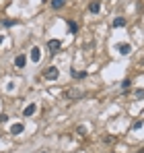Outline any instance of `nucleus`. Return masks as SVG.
<instances>
[{"instance_id":"15","label":"nucleus","mask_w":144,"mask_h":153,"mask_svg":"<svg viewBox=\"0 0 144 153\" xmlns=\"http://www.w3.org/2000/svg\"><path fill=\"white\" fill-rule=\"evenodd\" d=\"M136 97H144V89H136Z\"/></svg>"},{"instance_id":"9","label":"nucleus","mask_w":144,"mask_h":153,"mask_svg":"<svg viewBox=\"0 0 144 153\" xmlns=\"http://www.w3.org/2000/svg\"><path fill=\"white\" fill-rule=\"evenodd\" d=\"M126 25V19L124 17H115L113 19V27H124Z\"/></svg>"},{"instance_id":"6","label":"nucleus","mask_w":144,"mask_h":153,"mask_svg":"<svg viewBox=\"0 0 144 153\" xmlns=\"http://www.w3.org/2000/svg\"><path fill=\"white\" fill-rule=\"evenodd\" d=\"M23 130H25V126H23V122H17V124H12V126H10V133H12V135H21Z\"/></svg>"},{"instance_id":"2","label":"nucleus","mask_w":144,"mask_h":153,"mask_svg":"<svg viewBox=\"0 0 144 153\" xmlns=\"http://www.w3.org/2000/svg\"><path fill=\"white\" fill-rule=\"evenodd\" d=\"M117 52L122 56H128L132 52V46H130V43H117Z\"/></svg>"},{"instance_id":"12","label":"nucleus","mask_w":144,"mask_h":153,"mask_svg":"<svg viewBox=\"0 0 144 153\" xmlns=\"http://www.w3.org/2000/svg\"><path fill=\"white\" fill-rule=\"evenodd\" d=\"M68 31H70V33H76V31H78V25L74 23V21H68Z\"/></svg>"},{"instance_id":"14","label":"nucleus","mask_w":144,"mask_h":153,"mask_svg":"<svg viewBox=\"0 0 144 153\" xmlns=\"http://www.w3.org/2000/svg\"><path fill=\"white\" fill-rule=\"evenodd\" d=\"M130 85H132V81H130V79H124V81H122V89L128 91V89H130Z\"/></svg>"},{"instance_id":"5","label":"nucleus","mask_w":144,"mask_h":153,"mask_svg":"<svg viewBox=\"0 0 144 153\" xmlns=\"http://www.w3.org/2000/svg\"><path fill=\"white\" fill-rule=\"evenodd\" d=\"M35 112H37V103H29L25 108V112H23V116H33Z\"/></svg>"},{"instance_id":"4","label":"nucleus","mask_w":144,"mask_h":153,"mask_svg":"<svg viewBox=\"0 0 144 153\" xmlns=\"http://www.w3.org/2000/svg\"><path fill=\"white\" fill-rule=\"evenodd\" d=\"M47 48H50L52 52H58L62 48V41L60 39H50V41H47Z\"/></svg>"},{"instance_id":"16","label":"nucleus","mask_w":144,"mask_h":153,"mask_svg":"<svg viewBox=\"0 0 144 153\" xmlns=\"http://www.w3.org/2000/svg\"><path fill=\"white\" fill-rule=\"evenodd\" d=\"M2 39H4V37H0V43H2Z\"/></svg>"},{"instance_id":"17","label":"nucleus","mask_w":144,"mask_h":153,"mask_svg":"<svg viewBox=\"0 0 144 153\" xmlns=\"http://www.w3.org/2000/svg\"><path fill=\"white\" fill-rule=\"evenodd\" d=\"M43 153H45V151H43Z\"/></svg>"},{"instance_id":"1","label":"nucleus","mask_w":144,"mask_h":153,"mask_svg":"<svg viewBox=\"0 0 144 153\" xmlns=\"http://www.w3.org/2000/svg\"><path fill=\"white\" fill-rule=\"evenodd\" d=\"M58 75H60V71H58L56 66H50V68L43 73V77H45V79H58Z\"/></svg>"},{"instance_id":"10","label":"nucleus","mask_w":144,"mask_h":153,"mask_svg":"<svg viewBox=\"0 0 144 153\" xmlns=\"http://www.w3.org/2000/svg\"><path fill=\"white\" fill-rule=\"evenodd\" d=\"M70 75L74 77V79H84V77H87L84 71H72V68H70Z\"/></svg>"},{"instance_id":"7","label":"nucleus","mask_w":144,"mask_h":153,"mask_svg":"<svg viewBox=\"0 0 144 153\" xmlns=\"http://www.w3.org/2000/svg\"><path fill=\"white\" fill-rule=\"evenodd\" d=\"M89 10H91L93 15H97V13L101 10V2H99V0H95V2H91V6H89Z\"/></svg>"},{"instance_id":"8","label":"nucleus","mask_w":144,"mask_h":153,"mask_svg":"<svg viewBox=\"0 0 144 153\" xmlns=\"http://www.w3.org/2000/svg\"><path fill=\"white\" fill-rule=\"evenodd\" d=\"M39 58H41L39 48H37V46H35V48H31V60H33V62H39Z\"/></svg>"},{"instance_id":"11","label":"nucleus","mask_w":144,"mask_h":153,"mask_svg":"<svg viewBox=\"0 0 144 153\" xmlns=\"http://www.w3.org/2000/svg\"><path fill=\"white\" fill-rule=\"evenodd\" d=\"M2 25H4V27H12V25H19V21H17V19H4Z\"/></svg>"},{"instance_id":"13","label":"nucleus","mask_w":144,"mask_h":153,"mask_svg":"<svg viewBox=\"0 0 144 153\" xmlns=\"http://www.w3.org/2000/svg\"><path fill=\"white\" fill-rule=\"evenodd\" d=\"M66 4V0H52V8H62Z\"/></svg>"},{"instance_id":"3","label":"nucleus","mask_w":144,"mask_h":153,"mask_svg":"<svg viewBox=\"0 0 144 153\" xmlns=\"http://www.w3.org/2000/svg\"><path fill=\"white\" fill-rule=\"evenodd\" d=\"M25 64H27V56H25V54H19V56L15 58V66H17V68H23Z\"/></svg>"}]
</instances>
